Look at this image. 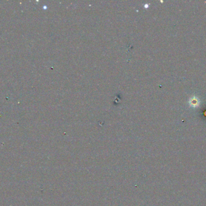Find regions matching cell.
<instances>
[{
	"instance_id": "obj_1",
	"label": "cell",
	"mask_w": 206,
	"mask_h": 206,
	"mask_svg": "<svg viewBox=\"0 0 206 206\" xmlns=\"http://www.w3.org/2000/svg\"><path fill=\"white\" fill-rule=\"evenodd\" d=\"M190 103H191V106H198L199 101H198V98H192V99H191V101H190Z\"/></svg>"
}]
</instances>
